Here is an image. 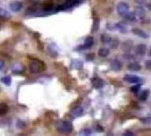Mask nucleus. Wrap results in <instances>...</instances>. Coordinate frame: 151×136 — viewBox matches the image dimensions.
Returning <instances> with one entry per match:
<instances>
[{"instance_id":"f03ea898","label":"nucleus","mask_w":151,"mask_h":136,"mask_svg":"<svg viewBox=\"0 0 151 136\" xmlns=\"http://www.w3.org/2000/svg\"><path fill=\"white\" fill-rule=\"evenodd\" d=\"M117 12L119 15L124 16L127 12H129V6L124 2H121L117 6Z\"/></svg>"},{"instance_id":"5701e85b","label":"nucleus","mask_w":151,"mask_h":136,"mask_svg":"<svg viewBox=\"0 0 151 136\" xmlns=\"http://www.w3.org/2000/svg\"><path fill=\"white\" fill-rule=\"evenodd\" d=\"M148 94H149V91L148 90H143V91H141L139 95V99L141 100V101H145L147 96H148Z\"/></svg>"},{"instance_id":"9d476101","label":"nucleus","mask_w":151,"mask_h":136,"mask_svg":"<svg viewBox=\"0 0 151 136\" xmlns=\"http://www.w3.org/2000/svg\"><path fill=\"white\" fill-rule=\"evenodd\" d=\"M110 68H111V70H113L115 72H118L122 68L121 63L118 60H112L110 62Z\"/></svg>"},{"instance_id":"f3484780","label":"nucleus","mask_w":151,"mask_h":136,"mask_svg":"<svg viewBox=\"0 0 151 136\" xmlns=\"http://www.w3.org/2000/svg\"><path fill=\"white\" fill-rule=\"evenodd\" d=\"M124 19L128 21H135L137 19V17H136V14L135 12H127L124 15Z\"/></svg>"},{"instance_id":"39448f33","label":"nucleus","mask_w":151,"mask_h":136,"mask_svg":"<svg viewBox=\"0 0 151 136\" xmlns=\"http://www.w3.org/2000/svg\"><path fill=\"white\" fill-rule=\"evenodd\" d=\"M133 47V42L131 40H126L122 43V49L124 52H130Z\"/></svg>"},{"instance_id":"cd10ccee","label":"nucleus","mask_w":151,"mask_h":136,"mask_svg":"<svg viewBox=\"0 0 151 136\" xmlns=\"http://www.w3.org/2000/svg\"><path fill=\"white\" fill-rule=\"evenodd\" d=\"M8 110V107L6 104H1L0 105V112L1 113H6Z\"/></svg>"},{"instance_id":"9b49d317","label":"nucleus","mask_w":151,"mask_h":136,"mask_svg":"<svg viewBox=\"0 0 151 136\" xmlns=\"http://www.w3.org/2000/svg\"><path fill=\"white\" fill-rule=\"evenodd\" d=\"M135 14H136V17L139 18L142 21L144 20V19H146V12L142 7H138L135 11Z\"/></svg>"},{"instance_id":"72a5a7b5","label":"nucleus","mask_w":151,"mask_h":136,"mask_svg":"<svg viewBox=\"0 0 151 136\" xmlns=\"http://www.w3.org/2000/svg\"><path fill=\"white\" fill-rule=\"evenodd\" d=\"M98 26H99V23H98V20H96L94 22V27L93 28V31H96L98 29Z\"/></svg>"},{"instance_id":"4be33fe9","label":"nucleus","mask_w":151,"mask_h":136,"mask_svg":"<svg viewBox=\"0 0 151 136\" xmlns=\"http://www.w3.org/2000/svg\"><path fill=\"white\" fill-rule=\"evenodd\" d=\"M98 54H99V56H100L102 58H106V57L109 56V54H110V50L107 49V48H100L99 50Z\"/></svg>"},{"instance_id":"e433bc0d","label":"nucleus","mask_w":151,"mask_h":136,"mask_svg":"<svg viewBox=\"0 0 151 136\" xmlns=\"http://www.w3.org/2000/svg\"><path fill=\"white\" fill-rule=\"evenodd\" d=\"M147 9H148V11H150V12H151V4L147 5Z\"/></svg>"},{"instance_id":"bb28decb","label":"nucleus","mask_w":151,"mask_h":136,"mask_svg":"<svg viewBox=\"0 0 151 136\" xmlns=\"http://www.w3.org/2000/svg\"><path fill=\"white\" fill-rule=\"evenodd\" d=\"M91 133H92V132H91L90 130H88V129H84V130H82V131L79 133V134H80V135H84V136L90 135Z\"/></svg>"},{"instance_id":"f704fd0d","label":"nucleus","mask_w":151,"mask_h":136,"mask_svg":"<svg viewBox=\"0 0 151 136\" xmlns=\"http://www.w3.org/2000/svg\"><path fill=\"white\" fill-rule=\"evenodd\" d=\"M5 66V61L3 59H0V70H2Z\"/></svg>"},{"instance_id":"a211bd4d","label":"nucleus","mask_w":151,"mask_h":136,"mask_svg":"<svg viewBox=\"0 0 151 136\" xmlns=\"http://www.w3.org/2000/svg\"><path fill=\"white\" fill-rule=\"evenodd\" d=\"M12 70L13 73H16V74H20L21 72L23 71V65H20V64H13V67H12Z\"/></svg>"},{"instance_id":"f8f14e48","label":"nucleus","mask_w":151,"mask_h":136,"mask_svg":"<svg viewBox=\"0 0 151 136\" xmlns=\"http://www.w3.org/2000/svg\"><path fill=\"white\" fill-rule=\"evenodd\" d=\"M133 33L135 35H137V36H139V37H140V38H143V39L148 38V35H147L145 31H143V30H141V29H140V28H133Z\"/></svg>"},{"instance_id":"6e6552de","label":"nucleus","mask_w":151,"mask_h":136,"mask_svg":"<svg viewBox=\"0 0 151 136\" xmlns=\"http://www.w3.org/2000/svg\"><path fill=\"white\" fill-rule=\"evenodd\" d=\"M147 48L146 45L144 43H140V44H139L136 46L135 52L139 56H144L147 53Z\"/></svg>"},{"instance_id":"423d86ee","label":"nucleus","mask_w":151,"mask_h":136,"mask_svg":"<svg viewBox=\"0 0 151 136\" xmlns=\"http://www.w3.org/2000/svg\"><path fill=\"white\" fill-rule=\"evenodd\" d=\"M29 70H30V72L33 73V74H38V73H40L41 70H42V69H41V65H39L38 62L33 61V62H31L30 65H29Z\"/></svg>"},{"instance_id":"0eeeda50","label":"nucleus","mask_w":151,"mask_h":136,"mask_svg":"<svg viewBox=\"0 0 151 136\" xmlns=\"http://www.w3.org/2000/svg\"><path fill=\"white\" fill-rule=\"evenodd\" d=\"M9 8L12 12H20L21 10V8H22V4H21L20 1H13L10 4Z\"/></svg>"},{"instance_id":"6ab92c4d","label":"nucleus","mask_w":151,"mask_h":136,"mask_svg":"<svg viewBox=\"0 0 151 136\" xmlns=\"http://www.w3.org/2000/svg\"><path fill=\"white\" fill-rule=\"evenodd\" d=\"M10 17H11V14L7 10H6L5 8H0V18L7 19Z\"/></svg>"},{"instance_id":"412c9836","label":"nucleus","mask_w":151,"mask_h":136,"mask_svg":"<svg viewBox=\"0 0 151 136\" xmlns=\"http://www.w3.org/2000/svg\"><path fill=\"white\" fill-rule=\"evenodd\" d=\"M71 67L73 68V69H77V70L82 69V68H83V63L81 61H79V60H74L71 63Z\"/></svg>"},{"instance_id":"ddd939ff","label":"nucleus","mask_w":151,"mask_h":136,"mask_svg":"<svg viewBox=\"0 0 151 136\" xmlns=\"http://www.w3.org/2000/svg\"><path fill=\"white\" fill-rule=\"evenodd\" d=\"M48 51L49 53L53 56V57H56L58 54H59V50L57 48V46L54 44V43H51L49 44V46H48Z\"/></svg>"},{"instance_id":"c9c22d12","label":"nucleus","mask_w":151,"mask_h":136,"mask_svg":"<svg viewBox=\"0 0 151 136\" xmlns=\"http://www.w3.org/2000/svg\"><path fill=\"white\" fill-rule=\"evenodd\" d=\"M124 135H132V136H133V135H134V133H133V132H129V131H128V132H125V133H124Z\"/></svg>"},{"instance_id":"4c0bfd02","label":"nucleus","mask_w":151,"mask_h":136,"mask_svg":"<svg viewBox=\"0 0 151 136\" xmlns=\"http://www.w3.org/2000/svg\"><path fill=\"white\" fill-rule=\"evenodd\" d=\"M149 56L151 57V48H150V50H149Z\"/></svg>"},{"instance_id":"a878e982","label":"nucleus","mask_w":151,"mask_h":136,"mask_svg":"<svg viewBox=\"0 0 151 136\" xmlns=\"http://www.w3.org/2000/svg\"><path fill=\"white\" fill-rule=\"evenodd\" d=\"M1 81L5 84V85H6V86H9L10 84H11V77H9V76H6V77H3L2 79H1Z\"/></svg>"},{"instance_id":"c85d7f7f","label":"nucleus","mask_w":151,"mask_h":136,"mask_svg":"<svg viewBox=\"0 0 151 136\" xmlns=\"http://www.w3.org/2000/svg\"><path fill=\"white\" fill-rule=\"evenodd\" d=\"M124 59H134L135 58V57L133 55L130 54L129 52H126V54L124 55Z\"/></svg>"},{"instance_id":"7ed1b4c3","label":"nucleus","mask_w":151,"mask_h":136,"mask_svg":"<svg viewBox=\"0 0 151 136\" xmlns=\"http://www.w3.org/2000/svg\"><path fill=\"white\" fill-rule=\"evenodd\" d=\"M93 42H94V40H93V37H91V36L86 37V39L84 40V43L79 47V49H81V50L89 49V48H91L93 45Z\"/></svg>"},{"instance_id":"20e7f679","label":"nucleus","mask_w":151,"mask_h":136,"mask_svg":"<svg viewBox=\"0 0 151 136\" xmlns=\"http://www.w3.org/2000/svg\"><path fill=\"white\" fill-rule=\"evenodd\" d=\"M124 80L129 83H139L141 81V78L136 76V75H132V74H127L124 77Z\"/></svg>"},{"instance_id":"393cba45","label":"nucleus","mask_w":151,"mask_h":136,"mask_svg":"<svg viewBox=\"0 0 151 136\" xmlns=\"http://www.w3.org/2000/svg\"><path fill=\"white\" fill-rule=\"evenodd\" d=\"M140 122L144 125H151V117H145L140 119Z\"/></svg>"},{"instance_id":"7c9ffc66","label":"nucleus","mask_w":151,"mask_h":136,"mask_svg":"<svg viewBox=\"0 0 151 136\" xmlns=\"http://www.w3.org/2000/svg\"><path fill=\"white\" fill-rule=\"evenodd\" d=\"M107 28H109L110 30H111V31H114V30H116V24H114V23H109L107 25Z\"/></svg>"},{"instance_id":"c756f323","label":"nucleus","mask_w":151,"mask_h":136,"mask_svg":"<svg viewBox=\"0 0 151 136\" xmlns=\"http://www.w3.org/2000/svg\"><path fill=\"white\" fill-rule=\"evenodd\" d=\"M140 85H136V86H134V87H133L131 88V90L134 93H138L140 91Z\"/></svg>"},{"instance_id":"aec40b11","label":"nucleus","mask_w":151,"mask_h":136,"mask_svg":"<svg viewBox=\"0 0 151 136\" xmlns=\"http://www.w3.org/2000/svg\"><path fill=\"white\" fill-rule=\"evenodd\" d=\"M112 38L109 35H107V34H103L101 35V42L103 44H106V45H110V42H111Z\"/></svg>"},{"instance_id":"4468645a","label":"nucleus","mask_w":151,"mask_h":136,"mask_svg":"<svg viewBox=\"0 0 151 136\" xmlns=\"http://www.w3.org/2000/svg\"><path fill=\"white\" fill-rule=\"evenodd\" d=\"M116 30H118L122 34H125L128 32L127 26L124 23H123V22H119V23L116 24Z\"/></svg>"},{"instance_id":"2eb2a0df","label":"nucleus","mask_w":151,"mask_h":136,"mask_svg":"<svg viewBox=\"0 0 151 136\" xmlns=\"http://www.w3.org/2000/svg\"><path fill=\"white\" fill-rule=\"evenodd\" d=\"M92 84L95 88H101L104 86V82L100 78H93L92 80Z\"/></svg>"},{"instance_id":"473e14b6","label":"nucleus","mask_w":151,"mask_h":136,"mask_svg":"<svg viewBox=\"0 0 151 136\" xmlns=\"http://www.w3.org/2000/svg\"><path fill=\"white\" fill-rule=\"evenodd\" d=\"M17 126H18V127H20V128H22V127H24V126H26V124H25L23 121H18Z\"/></svg>"},{"instance_id":"1a4fd4ad","label":"nucleus","mask_w":151,"mask_h":136,"mask_svg":"<svg viewBox=\"0 0 151 136\" xmlns=\"http://www.w3.org/2000/svg\"><path fill=\"white\" fill-rule=\"evenodd\" d=\"M127 69L132 72H138L141 69V65L137 62H132L130 64H128Z\"/></svg>"},{"instance_id":"2f4dec72","label":"nucleus","mask_w":151,"mask_h":136,"mask_svg":"<svg viewBox=\"0 0 151 136\" xmlns=\"http://www.w3.org/2000/svg\"><path fill=\"white\" fill-rule=\"evenodd\" d=\"M145 66H146L147 69L151 70V60H147V61H146V63H145Z\"/></svg>"},{"instance_id":"b1692460","label":"nucleus","mask_w":151,"mask_h":136,"mask_svg":"<svg viewBox=\"0 0 151 136\" xmlns=\"http://www.w3.org/2000/svg\"><path fill=\"white\" fill-rule=\"evenodd\" d=\"M118 45H119V41L117 39H112L110 43V46L112 48V49H116L118 47Z\"/></svg>"},{"instance_id":"dca6fc26","label":"nucleus","mask_w":151,"mask_h":136,"mask_svg":"<svg viewBox=\"0 0 151 136\" xmlns=\"http://www.w3.org/2000/svg\"><path fill=\"white\" fill-rule=\"evenodd\" d=\"M84 113V110L82 107H77V108H74L71 111V115L73 118H77V117H80L83 115Z\"/></svg>"},{"instance_id":"f257e3e1","label":"nucleus","mask_w":151,"mask_h":136,"mask_svg":"<svg viewBox=\"0 0 151 136\" xmlns=\"http://www.w3.org/2000/svg\"><path fill=\"white\" fill-rule=\"evenodd\" d=\"M57 130L62 133H70L73 130V126L70 122L68 121H60L57 126Z\"/></svg>"},{"instance_id":"58836bf2","label":"nucleus","mask_w":151,"mask_h":136,"mask_svg":"<svg viewBox=\"0 0 151 136\" xmlns=\"http://www.w3.org/2000/svg\"><path fill=\"white\" fill-rule=\"evenodd\" d=\"M70 1H71V0H70Z\"/></svg>"}]
</instances>
